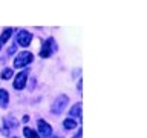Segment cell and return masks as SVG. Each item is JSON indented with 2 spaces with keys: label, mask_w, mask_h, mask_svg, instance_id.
Returning a JSON list of instances; mask_svg holds the SVG:
<instances>
[{
  "label": "cell",
  "mask_w": 147,
  "mask_h": 138,
  "mask_svg": "<svg viewBox=\"0 0 147 138\" xmlns=\"http://www.w3.org/2000/svg\"><path fill=\"white\" fill-rule=\"evenodd\" d=\"M31 40H32V34H31V32H28V31L18 32L17 41H18V45H20V46H29Z\"/></svg>",
  "instance_id": "obj_3"
},
{
  "label": "cell",
  "mask_w": 147,
  "mask_h": 138,
  "mask_svg": "<svg viewBox=\"0 0 147 138\" xmlns=\"http://www.w3.org/2000/svg\"><path fill=\"white\" fill-rule=\"evenodd\" d=\"M55 49V45H54V40L51 39V40H48L46 43L43 45V49H41V52H40V55L43 58H46V57H49L51 54H52V51Z\"/></svg>",
  "instance_id": "obj_4"
},
{
  "label": "cell",
  "mask_w": 147,
  "mask_h": 138,
  "mask_svg": "<svg viewBox=\"0 0 147 138\" xmlns=\"http://www.w3.org/2000/svg\"><path fill=\"white\" fill-rule=\"evenodd\" d=\"M23 133H25L26 138H40L38 133H37L35 131H32V129H29V127H25V129H23Z\"/></svg>",
  "instance_id": "obj_10"
},
{
  "label": "cell",
  "mask_w": 147,
  "mask_h": 138,
  "mask_svg": "<svg viewBox=\"0 0 147 138\" xmlns=\"http://www.w3.org/2000/svg\"><path fill=\"white\" fill-rule=\"evenodd\" d=\"M32 60H34V57H32L31 52H20L14 60V68H25Z\"/></svg>",
  "instance_id": "obj_1"
},
{
  "label": "cell",
  "mask_w": 147,
  "mask_h": 138,
  "mask_svg": "<svg viewBox=\"0 0 147 138\" xmlns=\"http://www.w3.org/2000/svg\"><path fill=\"white\" fill-rule=\"evenodd\" d=\"M71 117H80L81 118V103H77L71 109Z\"/></svg>",
  "instance_id": "obj_9"
},
{
  "label": "cell",
  "mask_w": 147,
  "mask_h": 138,
  "mask_svg": "<svg viewBox=\"0 0 147 138\" xmlns=\"http://www.w3.org/2000/svg\"><path fill=\"white\" fill-rule=\"evenodd\" d=\"M38 131H40V135L45 137V138H49V135L52 133L51 126L46 121H43V120H38Z\"/></svg>",
  "instance_id": "obj_5"
},
{
  "label": "cell",
  "mask_w": 147,
  "mask_h": 138,
  "mask_svg": "<svg viewBox=\"0 0 147 138\" xmlns=\"http://www.w3.org/2000/svg\"><path fill=\"white\" fill-rule=\"evenodd\" d=\"M11 34H12V29H9V28L3 31V34L0 35V48H2V46L6 43V40L9 39V37H11Z\"/></svg>",
  "instance_id": "obj_7"
},
{
  "label": "cell",
  "mask_w": 147,
  "mask_h": 138,
  "mask_svg": "<svg viewBox=\"0 0 147 138\" xmlns=\"http://www.w3.org/2000/svg\"><path fill=\"white\" fill-rule=\"evenodd\" d=\"M63 126L66 127V129H75L77 123H75V120H74V118H66L63 121Z\"/></svg>",
  "instance_id": "obj_11"
},
{
  "label": "cell",
  "mask_w": 147,
  "mask_h": 138,
  "mask_svg": "<svg viewBox=\"0 0 147 138\" xmlns=\"http://www.w3.org/2000/svg\"><path fill=\"white\" fill-rule=\"evenodd\" d=\"M8 100H9L8 92L5 89H0V104H2L3 108H6V106H8Z\"/></svg>",
  "instance_id": "obj_8"
},
{
  "label": "cell",
  "mask_w": 147,
  "mask_h": 138,
  "mask_svg": "<svg viewBox=\"0 0 147 138\" xmlns=\"http://www.w3.org/2000/svg\"><path fill=\"white\" fill-rule=\"evenodd\" d=\"M77 138H81V131H78V133H77Z\"/></svg>",
  "instance_id": "obj_13"
},
{
  "label": "cell",
  "mask_w": 147,
  "mask_h": 138,
  "mask_svg": "<svg viewBox=\"0 0 147 138\" xmlns=\"http://www.w3.org/2000/svg\"><path fill=\"white\" fill-rule=\"evenodd\" d=\"M67 101H69V98L66 95H60L57 100L54 101V104L51 106V112H54V114H61L63 110H64V108H66V104H67Z\"/></svg>",
  "instance_id": "obj_2"
},
{
  "label": "cell",
  "mask_w": 147,
  "mask_h": 138,
  "mask_svg": "<svg viewBox=\"0 0 147 138\" xmlns=\"http://www.w3.org/2000/svg\"><path fill=\"white\" fill-rule=\"evenodd\" d=\"M25 85H26V72H20L16 77L14 87H16V89H22V87H25Z\"/></svg>",
  "instance_id": "obj_6"
},
{
  "label": "cell",
  "mask_w": 147,
  "mask_h": 138,
  "mask_svg": "<svg viewBox=\"0 0 147 138\" xmlns=\"http://www.w3.org/2000/svg\"><path fill=\"white\" fill-rule=\"evenodd\" d=\"M11 77H12V68H8V69H5V71L2 72L3 80H8V78H11Z\"/></svg>",
  "instance_id": "obj_12"
}]
</instances>
